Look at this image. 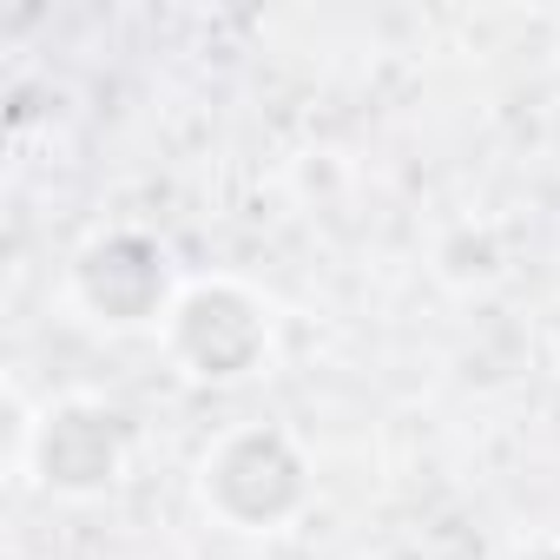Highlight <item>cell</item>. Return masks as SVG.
Here are the masks:
<instances>
[{
	"instance_id": "obj_5",
	"label": "cell",
	"mask_w": 560,
	"mask_h": 560,
	"mask_svg": "<svg viewBox=\"0 0 560 560\" xmlns=\"http://www.w3.org/2000/svg\"><path fill=\"white\" fill-rule=\"evenodd\" d=\"M540 337H547V357H553V363H560V304H553V311H547V324H540Z\"/></svg>"
},
{
	"instance_id": "obj_2",
	"label": "cell",
	"mask_w": 560,
	"mask_h": 560,
	"mask_svg": "<svg viewBox=\"0 0 560 560\" xmlns=\"http://www.w3.org/2000/svg\"><path fill=\"white\" fill-rule=\"evenodd\" d=\"M191 494L231 534H284L291 521H304V508L317 494V468L291 429L231 422L224 435H211L198 448Z\"/></svg>"
},
{
	"instance_id": "obj_4",
	"label": "cell",
	"mask_w": 560,
	"mask_h": 560,
	"mask_svg": "<svg viewBox=\"0 0 560 560\" xmlns=\"http://www.w3.org/2000/svg\"><path fill=\"white\" fill-rule=\"evenodd\" d=\"M185 291V277L172 264V250L139 231V224H106L93 231L73 264H67V298L86 324L113 330V337H139V330H165L172 304Z\"/></svg>"
},
{
	"instance_id": "obj_1",
	"label": "cell",
	"mask_w": 560,
	"mask_h": 560,
	"mask_svg": "<svg viewBox=\"0 0 560 560\" xmlns=\"http://www.w3.org/2000/svg\"><path fill=\"white\" fill-rule=\"evenodd\" d=\"M8 468L14 481L47 488L54 501H100L132 468V422L106 396H54L40 409L8 396Z\"/></svg>"
},
{
	"instance_id": "obj_6",
	"label": "cell",
	"mask_w": 560,
	"mask_h": 560,
	"mask_svg": "<svg viewBox=\"0 0 560 560\" xmlns=\"http://www.w3.org/2000/svg\"><path fill=\"white\" fill-rule=\"evenodd\" d=\"M521 560H560V540H540V547H527Z\"/></svg>"
},
{
	"instance_id": "obj_3",
	"label": "cell",
	"mask_w": 560,
	"mask_h": 560,
	"mask_svg": "<svg viewBox=\"0 0 560 560\" xmlns=\"http://www.w3.org/2000/svg\"><path fill=\"white\" fill-rule=\"evenodd\" d=\"M159 343H165L178 376L231 389V383L264 376V363L277 357V311L244 277H224V270L218 277H185Z\"/></svg>"
}]
</instances>
